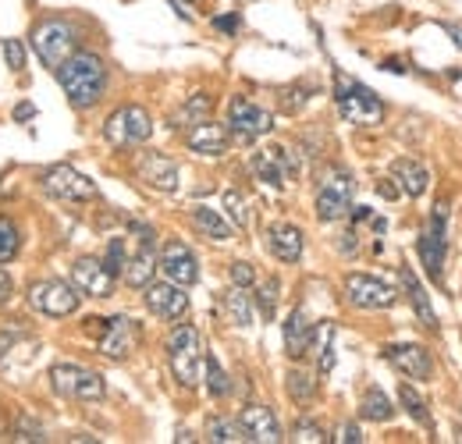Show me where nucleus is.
<instances>
[{"label":"nucleus","instance_id":"f257e3e1","mask_svg":"<svg viewBox=\"0 0 462 444\" xmlns=\"http://www.w3.org/2000/svg\"><path fill=\"white\" fill-rule=\"evenodd\" d=\"M57 83H61L68 103L75 110H90L107 89V68H103V61L96 54H72L57 68Z\"/></svg>","mask_w":462,"mask_h":444},{"label":"nucleus","instance_id":"f03ea898","mask_svg":"<svg viewBox=\"0 0 462 444\" xmlns=\"http://www.w3.org/2000/svg\"><path fill=\"white\" fill-rule=\"evenodd\" d=\"M203 342H199V331L192 324H179L171 335H168V362H171V373L182 387H196L203 380Z\"/></svg>","mask_w":462,"mask_h":444},{"label":"nucleus","instance_id":"7ed1b4c3","mask_svg":"<svg viewBox=\"0 0 462 444\" xmlns=\"http://www.w3.org/2000/svg\"><path fill=\"white\" fill-rule=\"evenodd\" d=\"M335 100H338V114L349 125H380V118H384V103L373 96V89L342 72L335 75Z\"/></svg>","mask_w":462,"mask_h":444},{"label":"nucleus","instance_id":"20e7f679","mask_svg":"<svg viewBox=\"0 0 462 444\" xmlns=\"http://www.w3.org/2000/svg\"><path fill=\"white\" fill-rule=\"evenodd\" d=\"M75 47H79V39H75V29H72L68 22L50 18V22L36 25V32H32V50H36V57H39L47 68H54V72L75 54Z\"/></svg>","mask_w":462,"mask_h":444},{"label":"nucleus","instance_id":"39448f33","mask_svg":"<svg viewBox=\"0 0 462 444\" xmlns=\"http://www.w3.org/2000/svg\"><path fill=\"white\" fill-rule=\"evenodd\" d=\"M353 192H356V178L342 168L327 171L320 178V188H317V217L324 224H335L342 217H349L353 210Z\"/></svg>","mask_w":462,"mask_h":444},{"label":"nucleus","instance_id":"423d86ee","mask_svg":"<svg viewBox=\"0 0 462 444\" xmlns=\"http://www.w3.org/2000/svg\"><path fill=\"white\" fill-rule=\"evenodd\" d=\"M50 384L61 398H79V402H100L107 391L100 373H92L86 366H75V362H57L50 370Z\"/></svg>","mask_w":462,"mask_h":444},{"label":"nucleus","instance_id":"0eeeda50","mask_svg":"<svg viewBox=\"0 0 462 444\" xmlns=\"http://www.w3.org/2000/svg\"><path fill=\"white\" fill-rule=\"evenodd\" d=\"M103 135H107L110 146H139V143H146V139L153 135V118H150L143 107H135V103L118 107V110L107 118Z\"/></svg>","mask_w":462,"mask_h":444},{"label":"nucleus","instance_id":"6e6552de","mask_svg":"<svg viewBox=\"0 0 462 444\" xmlns=\"http://www.w3.org/2000/svg\"><path fill=\"white\" fill-rule=\"evenodd\" d=\"M275 128V114L271 110H264V107H257V103H249L246 96H235L231 103H228V132H231V139H239V143H257L260 135H267Z\"/></svg>","mask_w":462,"mask_h":444},{"label":"nucleus","instance_id":"1a4fd4ad","mask_svg":"<svg viewBox=\"0 0 462 444\" xmlns=\"http://www.w3.org/2000/svg\"><path fill=\"white\" fill-rule=\"evenodd\" d=\"M449 203H438L434 213H431V224L427 231L420 235V260L431 281L441 284V266H445V249H449Z\"/></svg>","mask_w":462,"mask_h":444},{"label":"nucleus","instance_id":"9d476101","mask_svg":"<svg viewBox=\"0 0 462 444\" xmlns=\"http://www.w3.org/2000/svg\"><path fill=\"white\" fill-rule=\"evenodd\" d=\"M39 185H43V192H50L54 199H65V203H90V199H96V181L79 175V171L68 168V164L47 168V171L39 175Z\"/></svg>","mask_w":462,"mask_h":444},{"label":"nucleus","instance_id":"9b49d317","mask_svg":"<svg viewBox=\"0 0 462 444\" xmlns=\"http://www.w3.org/2000/svg\"><path fill=\"white\" fill-rule=\"evenodd\" d=\"M29 302L32 309H39L43 317H72L79 309V292L68 281H36L29 288Z\"/></svg>","mask_w":462,"mask_h":444},{"label":"nucleus","instance_id":"f8f14e48","mask_svg":"<svg viewBox=\"0 0 462 444\" xmlns=\"http://www.w3.org/2000/svg\"><path fill=\"white\" fill-rule=\"evenodd\" d=\"M345 299L356 309H391L398 302V292L373 274H349L345 277Z\"/></svg>","mask_w":462,"mask_h":444},{"label":"nucleus","instance_id":"ddd939ff","mask_svg":"<svg viewBox=\"0 0 462 444\" xmlns=\"http://www.w3.org/2000/svg\"><path fill=\"white\" fill-rule=\"evenodd\" d=\"M249 168H253V175L260 178L264 185H271V188H284V185H288V178L299 175V157H295L292 150H284V146H267V150L253 153Z\"/></svg>","mask_w":462,"mask_h":444},{"label":"nucleus","instance_id":"4468645a","mask_svg":"<svg viewBox=\"0 0 462 444\" xmlns=\"http://www.w3.org/2000/svg\"><path fill=\"white\" fill-rule=\"evenodd\" d=\"M143 299H146V309L161 320H182L185 309H188V295L175 281H150Z\"/></svg>","mask_w":462,"mask_h":444},{"label":"nucleus","instance_id":"2eb2a0df","mask_svg":"<svg viewBox=\"0 0 462 444\" xmlns=\"http://www.w3.org/2000/svg\"><path fill=\"white\" fill-rule=\"evenodd\" d=\"M139 345V324L132 317H110L100 335V353L107 359H125Z\"/></svg>","mask_w":462,"mask_h":444},{"label":"nucleus","instance_id":"dca6fc26","mask_svg":"<svg viewBox=\"0 0 462 444\" xmlns=\"http://www.w3.org/2000/svg\"><path fill=\"white\" fill-rule=\"evenodd\" d=\"M384 359L409 380H431L434 377V359L423 345H388Z\"/></svg>","mask_w":462,"mask_h":444},{"label":"nucleus","instance_id":"f3484780","mask_svg":"<svg viewBox=\"0 0 462 444\" xmlns=\"http://www.w3.org/2000/svg\"><path fill=\"white\" fill-rule=\"evenodd\" d=\"M72 281L83 295H92V299H107L114 292V274L107 270L103 260H92V257H83L72 266Z\"/></svg>","mask_w":462,"mask_h":444},{"label":"nucleus","instance_id":"a211bd4d","mask_svg":"<svg viewBox=\"0 0 462 444\" xmlns=\"http://www.w3.org/2000/svg\"><path fill=\"white\" fill-rule=\"evenodd\" d=\"M161 270H164L168 281H175V284H182V288L199 281V264H196V257H192V249H188L185 242H168V246H164V253H161Z\"/></svg>","mask_w":462,"mask_h":444},{"label":"nucleus","instance_id":"6ab92c4d","mask_svg":"<svg viewBox=\"0 0 462 444\" xmlns=\"http://www.w3.org/2000/svg\"><path fill=\"white\" fill-rule=\"evenodd\" d=\"M239 423H242V431H246V438L257 444H277L284 441L281 438V423H277V416L267 409V405H246L242 413H239Z\"/></svg>","mask_w":462,"mask_h":444},{"label":"nucleus","instance_id":"aec40b11","mask_svg":"<svg viewBox=\"0 0 462 444\" xmlns=\"http://www.w3.org/2000/svg\"><path fill=\"white\" fill-rule=\"evenodd\" d=\"M185 143H188V150H192V153L221 157V153L228 150V143H231V132H228L224 125H214V121L206 118V121H199V125H192V128H188Z\"/></svg>","mask_w":462,"mask_h":444},{"label":"nucleus","instance_id":"412c9836","mask_svg":"<svg viewBox=\"0 0 462 444\" xmlns=\"http://www.w3.org/2000/svg\"><path fill=\"white\" fill-rule=\"evenodd\" d=\"M139 178L157 192H175L179 188V164L171 157H164V153H143Z\"/></svg>","mask_w":462,"mask_h":444},{"label":"nucleus","instance_id":"4be33fe9","mask_svg":"<svg viewBox=\"0 0 462 444\" xmlns=\"http://www.w3.org/2000/svg\"><path fill=\"white\" fill-rule=\"evenodd\" d=\"M267 249L281 264H295L302 257V231L295 224H288V221H277V224L267 228Z\"/></svg>","mask_w":462,"mask_h":444},{"label":"nucleus","instance_id":"5701e85b","mask_svg":"<svg viewBox=\"0 0 462 444\" xmlns=\"http://www.w3.org/2000/svg\"><path fill=\"white\" fill-rule=\"evenodd\" d=\"M313 324L306 317V309H292L288 320H284V353L292 359H302V355L313 349Z\"/></svg>","mask_w":462,"mask_h":444},{"label":"nucleus","instance_id":"b1692460","mask_svg":"<svg viewBox=\"0 0 462 444\" xmlns=\"http://www.w3.org/2000/svg\"><path fill=\"white\" fill-rule=\"evenodd\" d=\"M398 281H402V292L409 295V302H413V309H416L420 324H423L427 331H438V313H434V306H431L427 288L416 281V274H413L409 266H398Z\"/></svg>","mask_w":462,"mask_h":444},{"label":"nucleus","instance_id":"393cba45","mask_svg":"<svg viewBox=\"0 0 462 444\" xmlns=\"http://www.w3.org/2000/svg\"><path fill=\"white\" fill-rule=\"evenodd\" d=\"M153 249H157V246H139V253L125 264L121 277H125L128 288H146V284L153 281V274H157V266H161V260L153 257Z\"/></svg>","mask_w":462,"mask_h":444},{"label":"nucleus","instance_id":"a878e982","mask_svg":"<svg viewBox=\"0 0 462 444\" xmlns=\"http://www.w3.org/2000/svg\"><path fill=\"white\" fill-rule=\"evenodd\" d=\"M391 175L402 185V192L413 196V199H420L427 192V185H431V175H427V168L420 161H395L391 164Z\"/></svg>","mask_w":462,"mask_h":444},{"label":"nucleus","instance_id":"bb28decb","mask_svg":"<svg viewBox=\"0 0 462 444\" xmlns=\"http://www.w3.org/2000/svg\"><path fill=\"white\" fill-rule=\"evenodd\" d=\"M192 228L203 239H214V242H228L231 239V224L217 210H210V206H192Z\"/></svg>","mask_w":462,"mask_h":444},{"label":"nucleus","instance_id":"cd10ccee","mask_svg":"<svg viewBox=\"0 0 462 444\" xmlns=\"http://www.w3.org/2000/svg\"><path fill=\"white\" fill-rule=\"evenodd\" d=\"M224 313L235 327H249L253 324V295L242 284H231V292L224 295Z\"/></svg>","mask_w":462,"mask_h":444},{"label":"nucleus","instance_id":"c85d7f7f","mask_svg":"<svg viewBox=\"0 0 462 444\" xmlns=\"http://www.w3.org/2000/svg\"><path fill=\"white\" fill-rule=\"evenodd\" d=\"M360 416L370 420V423H388L395 416V405H391V398L380 387H367V395L360 402Z\"/></svg>","mask_w":462,"mask_h":444},{"label":"nucleus","instance_id":"c756f323","mask_svg":"<svg viewBox=\"0 0 462 444\" xmlns=\"http://www.w3.org/2000/svg\"><path fill=\"white\" fill-rule=\"evenodd\" d=\"M210 107H214V100H210L206 92L188 96V100L182 103V110L175 114V128H192V125L206 121V118H210Z\"/></svg>","mask_w":462,"mask_h":444},{"label":"nucleus","instance_id":"7c9ffc66","mask_svg":"<svg viewBox=\"0 0 462 444\" xmlns=\"http://www.w3.org/2000/svg\"><path fill=\"white\" fill-rule=\"evenodd\" d=\"M206 441H214V444H239V441H249V438H246V431H242V423H239V420L214 416V420L206 423Z\"/></svg>","mask_w":462,"mask_h":444},{"label":"nucleus","instance_id":"2f4dec72","mask_svg":"<svg viewBox=\"0 0 462 444\" xmlns=\"http://www.w3.org/2000/svg\"><path fill=\"white\" fill-rule=\"evenodd\" d=\"M284 391H288V398H292L295 405H306V402H313V395H317V380H313L306 370H288Z\"/></svg>","mask_w":462,"mask_h":444},{"label":"nucleus","instance_id":"473e14b6","mask_svg":"<svg viewBox=\"0 0 462 444\" xmlns=\"http://www.w3.org/2000/svg\"><path fill=\"white\" fill-rule=\"evenodd\" d=\"M398 402H402V409H405V413H409V416H413V420H416V423H420L427 434H434L431 409H427V402H423V398H420V395H416L409 384H402V387H398Z\"/></svg>","mask_w":462,"mask_h":444},{"label":"nucleus","instance_id":"72a5a7b5","mask_svg":"<svg viewBox=\"0 0 462 444\" xmlns=\"http://www.w3.org/2000/svg\"><path fill=\"white\" fill-rule=\"evenodd\" d=\"M203 373H206V391H210L214 398H228V395H231V380H228L224 366L217 362V355H206V359H203Z\"/></svg>","mask_w":462,"mask_h":444},{"label":"nucleus","instance_id":"f704fd0d","mask_svg":"<svg viewBox=\"0 0 462 444\" xmlns=\"http://www.w3.org/2000/svg\"><path fill=\"white\" fill-rule=\"evenodd\" d=\"M313 345H317V355H320V373H331L335 370V324H320L313 331Z\"/></svg>","mask_w":462,"mask_h":444},{"label":"nucleus","instance_id":"c9c22d12","mask_svg":"<svg viewBox=\"0 0 462 444\" xmlns=\"http://www.w3.org/2000/svg\"><path fill=\"white\" fill-rule=\"evenodd\" d=\"M224 210H228V217H231V224H235L239 231H246V228H249L253 213H249V203H246V196H242V192L228 188V192H224Z\"/></svg>","mask_w":462,"mask_h":444},{"label":"nucleus","instance_id":"e433bc0d","mask_svg":"<svg viewBox=\"0 0 462 444\" xmlns=\"http://www.w3.org/2000/svg\"><path fill=\"white\" fill-rule=\"evenodd\" d=\"M277 292H281V284H277V277H267L264 284H260V292H257V309H260V317L271 324L277 313Z\"/></svg>","mask_w":462,"mask_h":444},{"label":"nucleus","instance_id":"4c0bfd02","mask_svg":"<svg viewBox=\"0 0 462 444\" xmlns=\"http://www.w3.org/2000/svg\"><path fill=\"white\" fill-rule=\"evenodd\" d=\"M292 441L295 444H324V441H331V438L324 434V427H320V423H313V420H299V423H295V431H292Z\"/></svg>","mask_w":462,"mask_h":444},{"label":"nucleus","instance_id":"58836bf2","mask_svg":"<svg viewBox=\"0 0 462 444\" xmlns=\"http://www.w3.org/2000/svg\"><path fill=\"white\" fill-rule=\"evenodd\" d=\"M18 246H22L18 228H14L11 221H4V217H0V264H7V260L18 253Z\"/></svg>","mask_w":462,"mask_h":444},{"label":"nucleus","instance_id":"ea45409f","mask_svg":"<svg viewBox=\"0 0 462 444\" xmlns=\"http://www.w3.org/2000/svg\"><path fill=\"white\" fill-rule=\"evenodd\" d=\"M306 100H309V89H306V86H292V89H281V100H277V107H281L284 114H295V110H302V107H306Z\"/></svg>","mask_w":462,"mask_h":444},{"label":"nucleus","instance_id":"a19ab883","mask_svg":"<svg viewBox=\"0 0 462 444\" xmlns=\"http://www.w3.org/2000/svg\"><path fill=\"white\" fill-rule=\"evenodd\" d=\"M103 264H107V270L118 277L121 270H125V264H128V257H125V239H110V246H107V257H103Z\"/></svg>","mask_w":462,"mask_h":444},{"label":"nucleus","instance_id":"79ce46f5","mask_svg":"<svg viewBox=\"0 0 462 444\" xmlns=\"http://www.w3.org/2000/svg\"><path fill=\"white\" fill-rule=\"evenodd\" d=\"M4 61H7L11 72H22L25 68V50H22L18 39H4Z\"/></svg>","mask_w":462,"mask_h":444},{"label":"nucleus","instance_id":"37998d69","mask_svg":"<svg viewBox=\"0 0 462 444\" xmlns=\"http://www.w3.org/2000/svg\"><path fill=\"white\" fill-rule=\"evenodd\" d=\"M228 274H231V284H242V288H249L257 281V270H253V264H246V260H235Z\"/></svg>","mask_w":462,"mask_h":444},{"label":"nucleus","instance_id":"c03bdc74","mask_svg":"<svg viewBox=\"0 0 462 444\" xmlns=\"http://www.w3.org/2000/svg\"><path fill=\"white\" fill-rule=\"evenodd\" d=\"M335 444H360L363 441V431H360V423H342L338 431H335Z\"/></svg>","mask_w":462,"mask_h":444},{"label":"nucleus","instance_id":"a18cd8bd","mask_svg":"<svg viewBox=\"0 0 462 444\" xmlns=\"http://www.w3.org/2000/svg\"><path fill=\"white\" fill-rule=\"evenodd\" d=\"M377 196H384V199H391V203H395V199L402 196V185H398L395 178H380V181H377Z\"/></svg>","mask_w":462,"mask_h":444},{"label":"nucleus","instance_id":"49530a36","mask_svg":"<svg viewBox=\"0 0 462 444\" xmlns=\"http://www.w3.org/2000/svg\"><path fill=\"white\" fill-rule=\"evenodd\" d=\"M11 295H14V281H11V274H7V270H0V306H4V302H11Z\"/></svg>","mask_w":462,"mask_h":444},{"label":"nucleus","instance_id":"de8ad7c7","mask_svg":"<svg viewBox=\"0 0 462 444\" xmlns=\"http://www.w3.org/2000/svg\"><path fill=\"white\" fill-rule=\"evenodd\" d=\"M214 29H221V32H235V29H239V14H224V18H214Z\"/></svg>","mask_w":462,"mask_h":444},{"label":"nucleus","instance_id":"09e8293b","mask_svg":"<svg viewBox=\"0 0 462 444\" xmlns=\"http://www.w3.org/2000/svg\"><path fill=\"white\" fill-rule=\"evenodd\" d=\"M29 118H36V107L32 103H18L14 107V121H29Z\"/></svg>","mask_w":462,"mask_h":444},{"label":"nucleus","instance_id":"8fccbe9b","mask_svg":"<svg viewBox=\"0 0 462 444\" xmlns=\"http://www.w3.org/2000/svg\"><path fill=\"white\" fill-rule=\"evenodd\" d=\"M342 253H356V235L353 231L342 235Z\"/></svg>","mask_w":462,"mask_h":444},{"label":"nucleus","instance_id":"3c124183","mask_svg":"<svg viewBox=\"0 0 462 444\" xmlns=\"http://www.w3.org/2000/svg\"><path fill=\"white\" fill-rule=\"evenodd\" d=\"M445 32H449V39H456V47H462V29H459V25H445Z\"/></svg>","mask_w":462,"mask_h":444},{"label":"nucleus","instance_id":"603ef678","mask_svg":"<svg viewBox=\"0 0 462 444\" xmlns=\"http://www.w3.org/2000/svg\"><path fill=\"white\" fill-rule=\"evenodd\" d=\"M459 441H462V434H459Z\"/></svg>","mask_w":462,"mask_h":444}]
</instances>
